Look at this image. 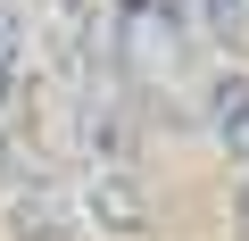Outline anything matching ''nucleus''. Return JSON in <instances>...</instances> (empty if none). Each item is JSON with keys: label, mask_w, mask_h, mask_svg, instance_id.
<instances>
[{"label": "nucleus", "mask_w": 249, "mask_h": 241, "mask_svg": "<svg viewBox=\"0 0 249 241\" xmlns=\"http://www.w3.org/2000/svg\"><path fill=\"white\" fill-rule=\"evenodd\" d=\"M208 125H216V142H224L232 158H249V67H241V58L208 75Z\"/></svg>", "instance_id": "obj_2"}, {"label": "nucleus", "mask_w": 249, "mask_h": 241, "mask_svg": "<svg viewBox=\"0 0 249 241\" xmlns=\"http://www.w3.org/2000/svg\"><path fill=\"white\" fill-rule=\"evenodd\" d=\"M25 75H34V9L25 0H0V150H9V133H17Z\"/></svg>", "instance_id": "obj_1"}, {"label": "nucleus", "mask_w": 249, "mask_h": 241, "mask_svg": "<svg viewBox=\"0 0 249 241\" xmlns=\"http://www.w3.org/2000/svg\"><path fill=\"white\" fill-rule=\"evenodd\" d=\"M241 241H249V191H241Z\"/></svg>", "instance_id": "obj_3"}, {"label": "nucleus", "mask_w": 249, "mask_h": 241, "mask_svg": "<svg viewBox=\"0 0 249 241\" xmlns=\"http://www.w3.org/2000/svg\"><path fill=\"white\" fill-rule=\"evenodd\" d=\"M241 9H249V0H241Z\"/></svg>", "instance_id": "obj_4"}]
</instances>
